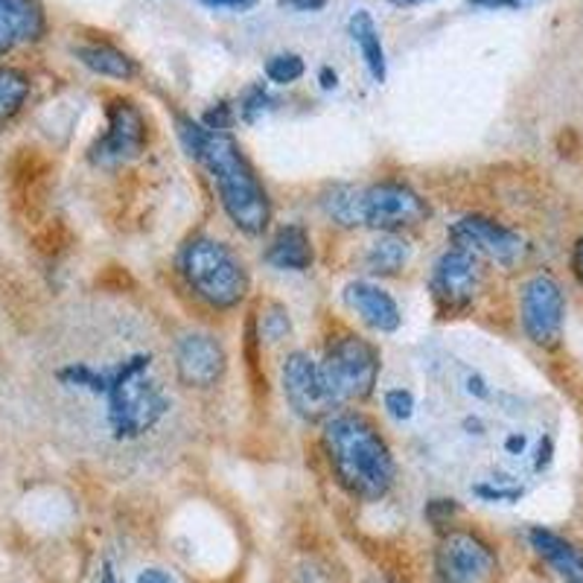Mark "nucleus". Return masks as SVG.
<instances>
[{
    "instance_id": "1",
    "label": "nucleus",
    "mask_w": 583,
    "mask_h": 583,
    "mask_svg": "<svg viewBox=\"0 0 583 583\" xmlns=\"http://www.w3.org/2000/svg\"><path fill=\"white\" fill-rule=\"evenodd\" d=\"M56 382L102 408V427L117 444H138L167 423L173 394L147 347L114 353L100 362H67Z\"/></svg>"
},
{
    "instance_id": "2",
    "label": "nucleus",
    "mask_w": 583,
    "mask_h": 583,
    "mask_svg": "<svg viewBox=\"0 0 583 583\" xmlns=\"http://www.w3.org/2000/svg\"><path fill=\"white\" fill-rule=\"evenodd\" d=\"M325 449L335 479L356 499L377 502L394 484V458L380 432L359 415H333L325 423Z\"/></svg>"
},
{
    "instance_id": "3",
    "label": "nucleus",
    "mask_w": 583,
    "mask_h": 583,
    "mask_svg": "<svg viewBox=\"0 0 583 583\" xmlns=\"http://www.w3.org/2000/svg\"><path fill=\"white\" fill-rule=\"evenodd\" d=\"M195 161H202L207 173L214 176L225 214L231 216V223L240 231L257 237L269 228V195L240 147L233 143V138H228L225 131L207 129V138H204Z\"/></svg>"
},
{
    "instance_id": "4",
    "label": "nucleus",
    "mask_w": 583,
    "mask_h": 583,
    "mask_svg": "<svg viewBox=\"0 0 583 583\" xmlns=\"http://www.w3.org/2000/svg\"><path fill=\"white\" fill-rule=\"evenodd\" d=\"M181 275L187 287L214 309H233L249 295V275L228 245L211 237H195L181 251Z\"/></svg>"
},
{
    "instance_id": "5",
    "label": "nucleus",
    "mask_w": 583,
    "mask_h": 583,
    "mask_svg": "<svg viewBox=\"0 0 583 583\" xmlns=\"http://www.w3.org/2000/svg\"><path fill=\"white\" fill-rule=\"evenodd\" d=\"M321 377L335 408L370 397L380 377V353L359 335H339L321 362Z\"/></svg>"
},
{
    "instance_id": "6",
    "label": "nucleus",
    "mask_w": 583,
    "mask_h": 583,
    "mask_svg": "<svg viewBox=\"0 0 583 583\" xmlns=\"http://www.w3.org/2000/svg\"><path fill=\"white\" fill-rule=\"evenodd\" d=\"M429 216L427 202L400 181H382L359 190V225L373 231L394 233L408 225L423 223Z\"/></svg>"
},
{
    "instance_id": "7",
    "label": "nucleus",
    "mask_w": 583,
    "mask_h": 583,
    "mask_svg": "<svg viewBox=\"0 0 583 583\" xmlns=\"http://www.w3.org/2000/svg\"><path fill=\"white\" fill-rule=\"evenodd\" d=\"M496 569L493 548L472 531H449L438 546V583H493Z\"/></svg>"
},
{
    "instance_id": "8",
    "label": "nucleus",
    "mask_w": 583,
    "mask_h": 583,
    "mask_svg": "<svg viewBox=\"0 0 583 583\" xmlns=\"http://www.w3.org/2000/svg\"><path fill=\"white\" fill-rule=\"evenodd\" d=\"M519 313H522V327L528 339L540 347H555L563 335L566 318V297L563 289L548 275H534L525 280L522 297H519Z\"/></svg>"
},
{
    "instance_id": "9",
    "label": "nucleus",
    "mask_w": 583,
    "mask_h": 583,
    "mask_svg": "<svg viewBox=\"0 0 583 583\" xmlns=\"http://www.w3.org/2000/svg\"><path fill=\"white\" fill-rule=\"evenodd\" d=\"M449 240H453L455 249L470 251L479 259L499 263L502 269H514L525 254L522 237L505 228V225L493 223L487 216H464V219H458L449 228Z\"/></svg>"
},
{
    "instance_id": "10",
    "label": "nucleus",
    "mask_w": 583,
    "mask_h": 583,
    "mask_svg": "<svg viewBox=\"0 0 583 583\" xmlns=\"http://www.w3.org/2000/svg\"><path fill=\"white\" fill-rule=\"evenodd\" d=\"M482 259L464 249H449L438 257L435 269H432V297L441 313H461L472 304V297L479 292L482 283Z\"/></svg>"
},
{
    "instance_id": "11",
    "label": "nucleus",
    "mask_w": 583,
    "mask_h": 583,
    "mask_svg": "<svg viewBox=\"0 0 583 583\" xmlns=\"http://www.w3.org/2000/svg\"><path fill=\"white\" fill-rule=\"evenodd\" d=\"M283 394L304 420H321L335 408L321 377V365H315L313 356L304 351L289 353L283 362Z\"/></svg>"
},
{
    "instance_id": "12",
    "label": "nucleus",
    "mask_w": 583,
    "mask_h": 583,
    "mask_svg": "<svg viewBox=\"0 0 583 583\" xmlns=\"http://www.w3.org/2000/svg\"><path fill=\"white\" fill-rule=\"evenodd\" d=\"M147 143V121L135 102L114 100L109 105V129L91 149V157L102 167L123 164L143 149Z\"/></svg>"
},
{
    "instance_id": "13",
    "label": "nucleus",
    "mask_w": 583,
    "mask_h": 583,
    "mask_svg": "<svg viewBox=\"0 0 583 583\" xmlns=\"http://www.w3.org/2000/svg\"><path fill=\"white\" fill-rule=\"evenodd\" d=\"M178 380L190 389H211L223 380L225 351L214 335L190 333L176 347Z\"/></svg>"
},
{
    "instance_id": "14",
    "label": "nucleus",
    "mask_w": 583,
    "mask_h": 583,
    "mask_svg": "<svg viewBox=\"0 0 583 583\" xmlns=\"http://www.w3.org/2000/svg\"><path fill=\"white\" fill-rule=\"evenodd\" d=\"M344 301L351 306L353 313L359 315L362 321L377 330V333H394L403 321L400 315L397 301L385 292V289L373 287V283H365V280H356V283H347L344 289Z\"/></svg>"
},
{
    "instance_id": "15",
    "label": "nucleus",
    "mask_w": 583,
    "mask_h": 583,
    "mask_svg": "<svg viewBox=\"0 0 583 583\" xmlns=\"http://www.w3.org/2000/svg\"><path fill=\"white\" fill-rule=\"evenodd\" d=\"M45 33V12L38 0H0V56L12 47L36 41Z\"/></svg>"
},
{
    "instance_id": "16",
    "label": "nucleus",
    "mask_w": 583,
    "mask_h": 583,
    "mask_svg": "<svg viewBox=\"0 0 583 583\" xmlns=\"http://www.w3.org/2000/svg\"><path fill=\"white\" fill-rule=\"evenodd\" d=\"M266 263L280 271H306L313 266V240L304 225H283L266 249Z\"/></svg>"
},
{
    "instance_id": "17",
    "label": "nucleus",
    "mask_w": 583,
    "mask_h": 583,
    "mask_svg": "<svg viewBox=\"0 0 583 583\" xmlns=\"http://www.w3.org/2000/svg\"><path fill=\"white\" fill-rule=\"evenodd\" d=\"M531 548L555 569L566 583H583V555L569 543V540L557 537L546 528H531Z\"/></svg>"
},
{
    "instance_id": "18",
    "label": "nucleus",
    "mask_w": 583,
    "mask_h": 583,
    "mask_svg": "<svg viewBox=\"0 0 583 583\" xmlns=\"http://www.w3.org/2000/svg\"><path fill=\"white\" fill-rule=\"evenodd\" d=\"M347 29H351V38L362 50V59H365L370 76L377 83H385V50H382L380 29H377L373 18L365 10L353 12L351 21H347Z\"/></svg>"
},
{
    "instance_id": "19",
    "label": "nucleus",
    "mask_w": 583,
    "mask_h": 583,
    "mask_svg": "<svg viewBox=\"0 0 583 583\" xmlns=\"http://www.w3.org/2000/svg\"><path fill=\"white\" fill-rule=\"evenodd\" d=\"M76 59L85 67H91L93 74L112 76V79H131L138 74V65L131 62L123 50L112 45H83L76 47Z\"/></svg>"
},
{
    "instance_id": "20",
    "label": "nucleus",
    "mask_w": 583,
    "mask_h": 583,
    "mask_svg": "<svg viewBox=\"0 0 583 583\" xmlns=\"http://www.w3.org/2000/svg\"><path fill=\"white\" fill-rule=\"evenodd\" d=\"M411 249L408 242L397 233H380V240L370 242L368 254H365V269L370 275H397L406 269Z\"/></svg>"
},
{
    "instance_id": "21",
    "label": "nucleus",
    "mask_w": 583,
    "mask_h": 583,
    "mask_svg": "<svg viewBox=\"0 0 583 583\" xmlns=\"http://www.w3.org/2000/svg\"><path fill=\"white\" fill-rule=\"evenodd\" d=\"M27 97V74H21L18 67H0V126H7L24 109Z\"/></svg>"
},
{
    "instance_id": "22",
    "label": "nucleus",
    "mask_w": 583,
    "mask_h": 583,
    "mask_svg": "<svg viewBox=\"0 0 583 583\" xmlns=\"http://www.w3.org/2000/svg\"><path fill=\"white\" fill-rule=\"evenodd\" d=\"M325 211L333 223L344 228H359V190L356 187H333L325 195Z\"/></svg>"
},
{
    "instance_id": "23",
    "label": "nucleus",
    "mask_w": 583,
    "mask_h": 583,
    "mask_svg": "<svg viewBox=\"0 0 583 583\" xmlns=\"http://www.w3.org/2000/svg\"><path fill=\"white\" fill-rule=\"evenodd\" d=\"M266 76L271 83L278 85H292L304 76V59L295 56V53H280V56H271L269 65H266Z\"/></svg>"
},
{
    "instance_id": "24",
    "label": "nucleus",
    "mask_w": 583,
    "mask_h": 583,
    "mask_svg": "<svg viewBox=\"0 0 583 583\" xmlns=\"http://www.w3.org/2000/svg\"><path fill=\"white\" fill-rule=\"evenodd\" d=\"M289 333V315L283 306L271 304L263 318H259V335H266L269 342H280V339H287Z\"/></svg>"
},
{
    "instance_id": "25",
    "label": "nucleus",
    "mask_w": 583,
    "mask_h": 583,
    "mask_svg": "<svg viewBox=\"0 0 583 583\" xmlns=\"http://www.w3.org/2000/svg\"><path fill=\"white\" fill-rule=\"evenodd\" d=\"M385 408H389V415L394 420H408L411 411H415V397H411V391L406 389H394L385 394Z\"/></svg>"
},
{
    "instance_id": "26",
    "label": "nucleus",
    "mask_w": 583,
    "mask_h": 583,
    "mask_svg": "<svg viewBox=\"0 0 583 583\" xmlns=\"http://www.w3.org/2000/svg\"><path fill=\"white\" fill-rule=\"evenodd\" d=\"M231 123H233V114L228 102H219L216 109H211V112L204 114V126H207L211 131L231 129Z\"/></svg>"
},
{
    "instance_id": "27",
    "label": "nucleus",
    "mask_w": 583,
    "mask_h": 583,
    "mask_svg": "<svg viewBox=\"0 0 583 583\" xmlns=\"http://www.w3.org/2000/svg\"><path fill=\"white\" fill-rule=\"evenodd\" d=\"M266 102H269V97L263 93V88H251L249 93H245V102H242V114H245V121H254L263 109H266Z\"/></svg>"
},
{
    "instance_id": "28",
    "label": "nucleus",
    "mask_w": 583,
    "mask_h": 583,
    "mask_svg": "<svg viewBox=\"0 0 583 583\" xmlns=\"http://www.w3.org/2000/svg\"><path fill=\"white\" fill-rule=\"evenodd\" d=\"M453 514H455L453 499H435L432 505H429V519H432L438 528L444 525V522H449V517H453Z\"/></svg>"
},
{
    "instance_id": "29",
    "label": "nucleus",
    "mask_w": 583,
    "mask_h": 583,
    "mask_svg": "<svg viewBox=\"0 0 583 583\" xmlns=\"http://www.w3.org/2000/svg\"><path fill=\"white\" fill-rule=\"evenodd\" d=\"M204 7H211V10H251L257 0H202Z\"/></svg>"
},
{
    "instance_id": "30",
    "label": "nucleus",
    "mask_w": 583,
    "mask_h": 583,
    "mask_svg": "<svg viewBox=\"0 0 583 583\" xmlns=\"http://www.w3.org/2000/svg\"><path fill=\"white\" fill-rule=\"evenodd\" d=\"M280 7H287V10L295 12H315V10H325V0H278Z\"/></svg>"
},
{
    "instance_id": "31",
    "label": "nucleus",
    "mask_w": 583,
    "mask_h": 583,
    "mask_svg": "<svg viewBox=\"0 0 583 583\" xmlns=\"http://www.w3.org/2000/svg\"><path fill=\"white\" fill-rule=\"evenodd\" d=\"M476 10H517L519 0H470Z\"/></svg>"
},
{
    "instance_id": "32",
    "label": "nucleus",
    "mask_w": 583,
    "mask_h": 583,
    "mask_svg": "<svg viewBox=\"0 0 583 583\" xmlns=\"http://www.w3.org/2000/svg\"><path fill=\"white\" fill-rule=\"evenodd\" d=\"M138 583H176V578L167 572H161V569H147V572H140Z\"/></svg>"
},
{
    "instance_id": "33",
    "label": "nucleus",
    "mask_w": 583,
    "mask_h": 583,
    "mask_svg": "<svg viewBox=\"0 0 583 583\" xmlns=\"http://www.w3.org/2000/svg\"><path fill=\"white\" fill-rule=\"evenodd\" d=\"M572 271H574V278L583 283V237L578 240V245H574V251H572Z\"/></svg>"
},
{
    "instance_id": "34",
    "label": "nucleus",
    "mask_w": 583,
    "mask_h": 583,
    "mask_svg": "<svg viewBox=\"0 0 583 583\" xmlns=\"http://www.w3.org/2000/svg\"><path fill=\"white\" fill-rule=\"evenodd\" d=\"M508 449H510V453H522V449H525V438H522V435L510 438Z\"/></svg>"
},
{
    "instance_id": "35",
    "label": "nucleus",
    "mask_w": 583,
    "mask_h": 583,
    "mask_svg": "<svg viewBox=\"0 0 583 583\" xmlns=\"http://www.w3.org/2000/svg\"><path fill=\"white\" fill-rule=\"evenodd\" d=\"M321 85H325V88H335V74L330 71V67H325V71H321Z\"/></svg>"
},
{
    "instance_id": "36",
    "label": "nucleus",
    "mask_w": 583,
    "mask_h": 583,
    "mask_svg": "<svg viewBox=\"0 0 583 583\" xmlns=\"http://www.w3.org/2000/svg\"><path fill=\"white\" fill-rule=\"evenodd\" d=\"M394 7H417V3H429V0H391Z\"/></svg>"
},
{
    "instance_id": "37",
    "label": "nucleus",
    "mask_w": 583,
    "mask_h": 583,
    "mask_svg": "<svg viewBox=\"0 0 583 583\" xmlns=\"http://www.w3.org/2000/svg\"><path fill=\"white\" fill-rule=\"evenodd\" d=\"M100 583H117V581H114L112 569H105V572H102V581Z\"/></svg>"
}]
</instances>
